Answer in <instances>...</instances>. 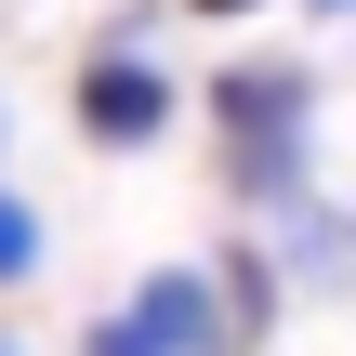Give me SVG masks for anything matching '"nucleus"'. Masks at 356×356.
Masks as SVG:
<instances>
[{"instance_id": "nucleus-3", "label": "nucleus", "mask_w": 356, "mask_h": 356, "mask_svg": "<svg viewBox=\"0 0 356 356\" xmlns=\"http://www.w3.org/2000/svg\"><path fill=\"white\" fill-rule=\"evenodd\" d=\"M132 330L159 356H225V304H211V277L198 264H172V277H145L132 291Z\"/></svg>"}, {"instance_id": "nucleus-8", "label": "nucleus", "mask_w": 356, "mask_h": 356, "mask_svg": "<svg viewBox=\"0 0 356 356\" xmlns=\"http://www.w3.org/2000/svg\"><path fill=\"white\" fill-rule=\"evenodd\" d=\"M0 356H13V343H0Z\"/></svg>"}, {"instance_id": "nucleus-7", "label": "nucleus", "mask_w": 356, "mask_h": 356, "mask_svg": "<svg viewBox=\"0 0 356 356\" xmlns=\"http://www.w3.org/2000/svg\"><path fill=\"white\" fill-rule=\"evenodd\" d=\"M198 13H251V0H198Z\"/></svg>"}, {"instance_id": "nucleus-2", "label": "nucleus", "mask_w": 356, "mask_h": 356, "mask_svg": "<svg viewBox=\"0 0 356 356\" xmlns=\"http://www.w3.org/2000/svg\"><path fill=\"white\" fill-rule=\"evenodd\" d=\"M79 132H92V145H159V132H172V79H159L145 53H92V66H79Z\"/></svg>"}, {"instance_id": "nucleus-6", "label": "nucleus", "mask_w": 356, "mask_h": 356, "mask_svg": "<svg viewBox=\"0 0 356 356\" xmlns=\"http://www.w3.org/2000/svg\"><path fill=\"white\" fill-rule=\"evenodd\" d=\"M79 356H159V343H145L132 317H92V343H79Z\"/></svg>"}, {"instance_id": "nucleus-1", "label": "nucleus", "mask_w": 356, "mask_h": 356, "mask_svg": "<svg viewBox=\"0 0 356 356\" xmlns=\"http://www.w3.org/2000/svg\"><path fill=\"white\" fill-rule=\"evenodd\" d=\"M304 66H225V92H211V119H225V172H238V198H291V145H304Z\"/></svg>"}, {"instance_id": "nucleus-5", "label": "nucleus", "mask_w": 356, "mask_h": 356, "mask_svg": "<svg viewBox=\"0 0 356 356\" xmlns=\"http://www.w3.org/2000/svg\"><path fill=\"white\" fill-rule=\"evenodd\" d=\"M26 264H40V211L0 185V277H26Z\"/></svg>"}, {"instance_id": "nucleus-4", "label": "nucleus", "mask_w": 356, "mask_h": 356, "mask_svg": "<svg viewBox=\"0 0 356 356\" xmlns=\"http://www.w3.org/2000/svg\"><path fill=\"white\" fill-rule=\"evenodd\" d=\"M264 343V251H225V356Z\"/></svg>"}]
</instances>
